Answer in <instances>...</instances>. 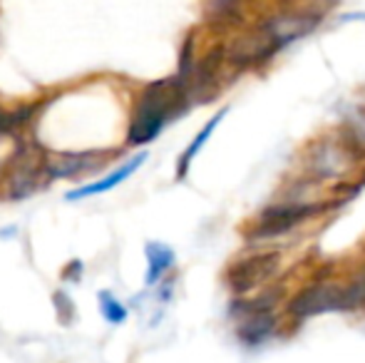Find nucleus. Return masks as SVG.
Listing matches in <instances>:
<instances>
[{
	"mask_svg": "<svg viewBox=\"0 0 365 363\" xmlns=\"http://www.w3.org/2000/svg\"><path fill=\"white\" fill-rule=\"evenodd\" d=\"M177 102H179L177 83L167 80V83L152 85L140 102V110H137V117L130 130V140L135 142V145H147L149 140H154V137L162 132L164 122L169 120V115H172Z\"/></svg>",
	"mask_w": 365,
	"mask_h": 363,
	"instance_id": "f257e3e1",
	"label": "nucleus"
},
{
	"mask_svg": "<svg viewBox=\"0 0 365 363\" xmlns=\"http://www.w3.org/2000/svg\"><path fill=\"white\" fill-rule=\"evenodd\" d=\"M361 301V291H343L338 286H313V289L303 291L296 301L291 304L293 316H316L323 311H341L351 309L353 304Z\"/></svg>",
	"mask_w": 365,
	"mask_h": 363,
	"instance_id": "f03ea898",
	"label": "nucleus"
},
{
	"mask_svg": "<svg viewBox=\"0 0 365 363\" xmlns=\"http://www.w3.org/2000/svg\"><path fill=\"white\" fill-rule=\"evenodd\" d=\"M145 160H147V152H140V155L132 157V160L127 162V165H122L120 170H115L112 175H107L105 180L92 182V184H87V187H80V189H75V192H70L68 199H70V202H75V199H87V197H95V194L110 192V189H115L117 184H122L125 180H130V177L135 175V172L140 170L142 165H145Z\"/></svg>",
	"mask_w": 365,
	"mask_h": 363,
	"instance_id": "7ed1b4c3",
	"label": "nucleus"
},
{
	"mask_svg": "<svg viewBox=\"0 0 365 363\" xmlns=\"http://www.w3.org/2000/svg\"><path fill=\"white\" fill-rule=\"evenodd\" d=\"M306 214H311V209L308 207H276V209H271V212H266L259 234L261 237L281 234V232H286V229L296 227Z\"/></svg>",
	"mask_w": 365,
	"mask_h": 363,
	"instance_id": "20e7f679",
	"label": "nucleus"
},
{
	"mask_svg": "<svg viewBox=\"0 0 365 363\" xmlns=\"http://www.w3.org/2000/svg\"><path fill=\"white\" fill-rule=\"evenodd\" d=\"M145 254H147V262H149L145 281H147V286H152V284H157V281L162 279V274L174 264V252L169 247H164V244L149 242Z\"/></svg>",
	"mask_w": 365,
	"mask_h": 363,
	"instance_id": "39448f33",
	"label": "nucleus"
},
{
	"mask_svg": "<svg viewBox=\"0 0 365 363\" xmlns=\"http://www.w3.org/2000/svg\"><path fill=\"white\" fill-rule=\"evenodd\" d=\"M224 115H226V110H221L219 115L214 117L212 122H207V125H204V130H202V132H199V135H197V140H194L192 145H189V150L184 152V157H182V160H179V177H184V175H187V170H189V162H192L194 157L199 155V150H202V147H204V142H207L209 137H212L214 127H217L219 122L224 120Z\"/></svg>",
	"mask_w": 365,
	"mask_h": 363,
	"instance_id": "423d86ee",
	"label": "nucleus"
},
{
	"mask_svg": "<svg viewBox=\"0 0 365 363\" xmlns=\"http://www.w3.org/2000/svg\"><path fill=\"white\" fill-rule=\"evenodd\" d=\"M100 314L105 316L110 324H122L127 319V309L110 294V291H100Z\"/></svg>",
	"mask_w": 365,
	"mask_h": 363,
	"instance_id": "0eeeda50",
	"label": "nucleus"
}]
</instances>
